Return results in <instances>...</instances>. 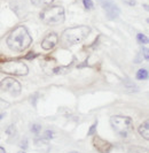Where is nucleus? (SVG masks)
Wrapping results in <instances>:
<instances>
[{"instance_id": "9", "label": "nucleus", "mask_w": 149, "mask_h": 153, "mask_svg": "<svg viewBox=\"0 0 149 153\" xmlns=\"http://www.w3.org/2000/svg\"><path fill=\"white\" fill-rule=\"evenodd\" d=\"M58 40H59V37H58V35L56 33H48L44 39H43V42H41V47L46 50V51H49V50H52L54 48L56 44H58Z\"/></svg>"}, {"instance_id": "11", "label": "nucleus", "mask_w": 149, "mask_h": 153, "mask_svg": "<svg viewBox=\"0 0 149 153\" xmlns=\"http://www.w3.org/2000/svg\"><path fill=\"white\" fill-rule=\"evenodd\" d=\"M31 4L36 7H43V6H48L51 5L54 0H30Z\"/></svg>"}, {"instance_id": "17", "label": "nucleus", "mask_w": 149, "mask_h": 153, "mask_svg": "<svg viewBox=\"0 0 149 153\" xmlns=\"http://www.w3.org/2000/svg\"><path fill=\"white\" fill-rule=\"evenodd\" d=\"M83 4L86 9H93L94 8V4L92 0H83Z\"/></svg>"}, {"instance_id": "1", "label": "nucleus", "mask_w": 149, "mask_h": 153, "mask_svg": "<svg viewBox=\"0 0 149 153\" xmlns=\"http://www.w3.org/2000/svg\"><path fill=\"white\" fill-rule=\"evenodd\" d=\"M32 43V38L30 36L28 29L24 25H18L9 33L7 38L8 47L15 52H22L29 48Z\"/></svg>"}, {"instance_id": "22", "label": "nucleus", "mask_w": 149, "mask_h": 153, "mask_svg": "<svg viewBox=\"0 0 149 153\" xmlns=\"http://www.w3.org/2000/svg\"><path fill=\"white\" fill-rule=\"evenodd\" d=\"M37 55H38V54H33V53H31V54H28V55H27L25 58H27V59H32V58H36Z\"/></svg>"}, {"instance_id": "7", "label": "nucleus", "mask_w": 149, "mask_h": 153, "mask_svg": "<svg viewBox=\"0 0 149 153\" xmlns=\"http://www.w3.org/2000/svg\"><path fill=\"white\" fill-rule=\"evenodd\" d=\"M97 2L105 12V15L109 20H115L120 14V9L114 2V0H97Z\"/></svg>"}, {"instance_id": "13", "label": "nucleus", "mask_w": 149, "mask_h": 153, "mask_svg": "<svg viewBox=\"0 0 149 153\" xmlns=\"http://www.w3.org/2000/svg\"><path fill=\"white\" fill-rule=\"evenodd\" d=\"M127 153H148V150L140 146H133L127 151Z\"/></svg>"}, {"instance_id": "3", "label": "nucleus", "mask_w": 149, "mask_h": 153, "mask_svg": "<svg viewBox=\"0 0 149 153\" xmlns=\"http://www.w3.org/2000/svg\"><path fill=\"white\" fill-rule=\"evenodd\" d=\"M89 32H91V28L87 25H77L64 30L62 38L68 45H76L87 38Z\"/></svg>"}, {"instance_id": "19", "label": "nucleus", "mask_w": 149, "mask_h": 153, "mask_svg": "<svg viewBox=\"0 0 149 153\" xmlns=\"http://www.w3.org/2000/svg\"><path fill=\"white\" fill-rule=\"evenodd\" d=\"M9 106V102L6 101V100L1 99L0 98V109H4V108H7Z\"/></svg>"}, {"instance_id": "16", "label": "nucleus", "mask_w": 149, "mask_h": 153, "mask_svg": "<svg viewBox=\"0 0 149 153\" xmlns=\"http://www.w3.org/2000/svg\"><path fill=\"white\" fill-rule=\"evenodd\" d=\"M54 137V132L52 130H46L44 131V134H43V137L44 139H52Z\"/></svg>"}, {"instance_id": "2", "label": "nucleus", "mask_w": 149, "mask_h": 153, "mask_svg": "<svg viewBox=\"0 0 149 153\" xmlns=\"http://www.w3.org/2000/svg\"><path fill=\"white\" fill-rule=\"evenodd\" d=\"M40 20L48 25H58L64 22L66 19V13L64 8L61 6H49V7L44 8L40 14H39Z\"/></svg>"}, {"instance_id": "23", "label": "nucleus", "mask_w": 149, "mask_h": 153, "mask_svg": "<svg viewBox=\"0 0 149 153\" xmlns=\"http://www.w3.org/2000/svg\"><path fill=\"white\" fill-rule=\"evenodd\" d=\"M0 153H6V150L2 146H0Z\"/></svg>"}, {"instance_id": "12", "label": "nucleus", "mask_w": 149, "mask_h": 153, "mask_svg": "<svg viewBox=\"0 0 149 153\" xmlns=\"http://www.w3.org/2000/svg\"><path fill=\"white\" fill-rule=\"evenodd\" d=\"M148 70L147 69H140V70H138V73H136V78L138 79H140V81H146V79H148Z\"/></svg>"}, {"instance_id": "21", "label": "nucleus", "mask_w": 149, "mask_h": 153, "mask_svg": "<svg viewBox=\"0 0 149 153\" xmlns=\"http://www.w3.org/2000/svg\"><path fill=\"white\" fill-rule=\"evenodd\" d=\"M21 147H22V149H24V150L28 147V140H27V139H25V140H23L22 143H21Z\"/></svg>"}, {"instance_id": "10", "label": "nucleus", "mask_w": 149, "mask_h": 153, "mask_svg": "<svg viewBox=\"0 0 149 153\" xmlns=\"http://www.w3.org/2000/svg\"><path fill=\"white\" fill-rule=\"evenodd\" d=\"M139 134H140L146 140L149 139V122L148 121H145V122L139 127Z\"/></svg>"}, {"instance_id": "5", "label": "nucleus", "mask_w": 149, "mask_h": 153, "mask_svg": "<svg viewBox=\"0 0 149 153\" xmlns=\"http://www.w3.org/2000/svg\"><path fill=\"white\" fill-rule=\"evenodd\" d=\"M0 71L17 76H24L28 74V66L21 61H6L0 63Z\"/></svg>"}, {"instance_id": "8", "label": "nucleus", "mask_w": 149, "mask_h": 153, "mask_svg": "<svg viewBox=\"0 0 149 153\" xmlns=\"http://www.w3.org/2000/svg\"><path fill=\"white\" fill-rule=\"evenodd\" d=\"M93 144H94V147L97 149L100 153H109L110 150H111V144L107 140H104L102 138L95 136L94 139H93Z\"/></svg>"}, {"instance_id": "15", "label": "nucleus", "mask_w": 149, "mask_h": 153, "mask_svg": "<svg viewBox=\"0 0 149 153\" xmlns=\"http://www.w3.org/2000/svg\"><path fill=\"white\" fill-rule=\"evenodd\" d=\"M40 130H41V126H40V124H32V126H31V131H32L35 135H39Z\"/></svg>"}, {"instance_id": "14", "label": "nucleus", "mask_w": 149, "mask_h": 153, "mask_svg": "<svg viewBox=\"0 0 149 153\" xmlns=\"http://www.w3.org/2000/svg\"><path fill=\"white\" fill-rule=\"evenodd\" d=\"M136 39L140 44H148V37L143 33H138L136 35Z\"/></svg>"}, {"instance_id": "18", "label": "nucleus", "mask_w": 149, "mask_h": 153, "mask_svg": "<svg viewBox=\"0 0 149 153\" xmlns=\"http://www.w3.org/2000/svg\"><path fill=\"white\" fill-rule=\"evenodd\" d=\"M97 126V122H94L92 126H91V128H89V136H92V135H94V134H95Z\"/></svg>"}, {"instance_id": "6", "label": "nucleus", "mask_w": 149, "mask_h": 153, "mask_svg": "<svg viewBox=\"0 0 149 153\" xmlns=\"http://www.w3.org/2000/svg\"><path fill=\"white\" fill-rule=\"evenodd\" d=\"M0 89H1L2 91L8 92V93L12 94L13 97H17V96L21 93L22 86L20 84V82L16 81L15 78L6 77V78H4V79L0 82Z\"/></svg>"}, {"instance_id": "25", "label": "nucleus", "mask_w": 149, "mask_h": 153, "mask_svg": "<svg viewBox=\"0 0 149 153\" xmlns=\"http://www.w3.org/2000/svg\"><path fill=\"white\" fill-rule=\"evenodd\" d=\"M18 153H25V152H24V151H20Z\"/></svg>"}, {"instance_id": "20", "label": "nucleus", "mask_w": 149, "mask_h": 153, "mask_svg": "<svg viewBox=\"0 0 149 153\" xmlns=\"http://www.w3.org/2000/svg\"><path fill=\"white\" fill-rule=\"evenodd\" d=\"M142 52H143V54H145V59H146V60H148V58H149L148 48H147V47H142Z\"/></svg>"}, {"instance_id": "26", "label": "nucleus", "mask_w": 149, "mask_h": 153, "mask_svg": "<svg viewBox=\"0 0 149 153\" xmlns=\"http://www.w3.org/2000/svg\"><path fill=\"white\" fill-rule=\"evenodd\" d=\"M70 153H79V152H76V151H74V152H70Z\"/></svg>"}, {"instance_id": "24", "label": "nucleus", "mask_w": 149, "mask_h": 153, "mask_svg": "<svg viewBox=\"0 0 149 153\" xmlns=\"http://www.w3.org/2000/svg\"><path fill=\"white\" fill-rule=\"evenodd\" d=\"M4 116H5V114H0V121L2 120V117H4Z\"/></svg>"}, {"instance_id": "4", "label": "nucleus", "mask_w": 149, "mask_h": 153, "mask_svg": "<svg viewBox=\"0 0 149 153\" xmlns=\"http://www.w3.org/2000/svg\"><path fill=\"white\" fill-rule=\"evenodd\" d=\"M110 124L114 131L120 137H127L133 131V121L128 116H120V115L111 116Z\"/></svg>"}]
</instances>
